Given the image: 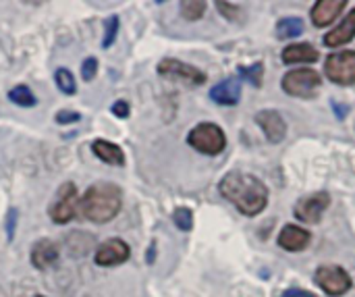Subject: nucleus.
<instances>
[{"label":"nucleus","instance_id":"obj_22","mask_svg":"<svg viewBox=\"0 0 355 297\" xmlns=\"http://www.w3.org/2000/svg\"><path fill=\"white\" fill-rule=\"evenodd\" d=\"M237 73L241 75V79L250 81L254 87H260L262 85V77H264V65L262 62H254L250 67H239Z\"/></svg>","mask_w":355,"mask_h":297},{"label":"nucleus","instance_id":"obj_23","mask_svg":"<svg viewBox=\"0 0 355 297\" xmlns=\"http://www.w3.org/2000/svg\"><path fill=\"white\" fill-rule=\"evenodd\" d=\"M54 81L58 85V90L67 96H73L77 92V83H75V77L69 69H58L54 73Z\"/></svg>","mask_w":355,"mask_h":297},{"label":"nucleus","instance_id":"obj_26","mask_svg":"<svg viewBox=\"0 0 355 297\" xmlns=\"http://www.w3.org/2000/svg\"><path fill=\"white\" fill-rule=\"evenodd\" d=\"M216 8H218V10H220V15H223V17H227L229 21H235V23L243 21V10H241L237 4H231V2H223V0H218V2H216Z\"/></svg>","mask_w":355,"mask_h":297},{"label":"nucleus","instance_id":"obj_20","mask_svg":"<svg viewBox=\"0 0 355 297\" xmlns=\"http://www.w3.org/2000/svg\"><path fill=\"white\" fill-rule=\"evenodd\" d=\"M8 100L17 106H23V108H31L37 104V98L33 96V92L27 87V85H17L8 92Z\"/></svg>","mask_w":355,"mask_h":297},{"label":"nucleus","instance_id":"obj_16","mask_svg":"<svg viewBox=\"0 0 355 297\" xmlns=\"http://www.w3.org/2000/svg\"><path fill=\"white\" fill-rule=\"evenodd\" d=\"M355 37V8L347 12V17L337 25L333 27L327 35H324V46L329 48H337V46H343V44H349Z\"/></svg>","mask_w":355,"mask_h":297},{"label":"nucleus","instance_id":"obj_3","mask_svg":"<svg viewBox=\"0 0 355 297\" xmlns=\"http://www.w3.org/2000/svg\"><path fill=\"white\" fill-rule=\"evenodd\" d=\"M187 144L198 150L200 154L206 156H216L225 150L227 146V135L225 131L216 125V123H200L196 125L189 135H187Z\"/></svg>","mask_w":355,"mask_h":297},{"label":"nucleus","instance_id":"obj_10","mask_svg":"<svg viewBox=\"0 0 355 297\" xmlns=\"http://www.w3.org/2000/svg\"><path fill=\"white\" fill-rule=\"evenodd\" d=\"M129 256H131L129 246L123 239L110 237L104 244H100V248L96 250V264L110 269V266H119V264L127 262Z\"/></svg>","mask_w":355,"mask_h":297},{"label":"nucleus","instance_id":"obj_5","mask_svg":"<svg viewBox=\"0 0 355 297\" xmlns=\"http://www.w3.org/2000/svg\"><path fill=\"white\" fill-rule=\"evenodd\" d=\"M324 75L337 85L355 83V50H339L327 56Z\"/></svg>","mask_w":355,"mask_h":297},{"label":"nucleus","instance_id":"obj_18","mask_svg":"<svg viewBox=\"0 0 355 297\" xmlns=\"http://www.w3.org/2000/svg\"><path fill=\"white\" fill-rule=\"evenodd\" d=\"M92 152L106 164H114V167L125 164V152L108 139H96L92 144Z\"/></svg>","mask_w":355,"mask_h":297},{"label":"nucleus","instance_id":"obj_7","mask_svg":"<svg viewBox=\"0 0 355 297\" xmlns=\"http://www.w3.org/2000/svg\"><path fill=\"white\" fill-rule=\"evenodd\" d=\"M316 285L331 297L345 296L352 289V277L345 269L337 266V264H324L316 271L314 275Z\"/></svg>","mask_w":355,"mask_h":297},{"label":"nucleus","instance_id":"obj_32","mask_svg":"<svg viewBox=\"0 0 355 297\" xmlns=\"http://www.w3.org/2000/svg\"><path fill=\"white\" fill-rule=\"evenodd\" d=\"M35 297H44V296H35Z\"/></svg>","mask_w":355,"mask_h":297},{"label":"nucleus","instance_id":"obj_19","mask_svg":"<svg viewBox=\"0 0 355 297\" xmlns=\"http://www.w3.org/2000/svg\"><path fill=\"white\" fill-rule=\"evenodd\" d=\"M304 33V21L300 17H285L277 23V37L279 40H293Z\"/></svg>","mask_w":355,"mask_h":297},{"label":"nucleus","instance_id":"obj_28","mask_svg":"<svg viewBox=\"0 0 355 297\" xmlns=\"http://www.w3.org/2000/svg\"><path fill=\"white\" fill-rule=\"evenodd\" d=\"M81 119L79 112H73V110H58L56 112V123L60 125H71V123H77Z\"/></svg>","mask_w":355,"mask_h":297},{"label":"nucleus","instance_id":"obj_24","mask_svg":"<svg viewBox=\"0 0 355 297\" xmlns=\"http://www.w3.org/2000/svg\"><path fill=\"white\" fill-rule=\"evenodd\" d=\"M116 31H119V17L112 15L104 21V37H102V46L110 48L112 42L116 40Z\"/></svg>","mask_w":355,"mask_h":297},{"label":"nucleus","instance_id":"obj_15","mask_svg":"<svg viewBox=\"0 0 355 297\" xmlns=\"http://www.w3.org/2000/svg\"><path fill=\"white\" fill-rule=\"evenodd\" d=\"M347 0H318L314 6H312V23L316 27H327L331 25L339 15L341 10L345 8Z\"/></svg>","mask_w":355,"mask_h":297},{"label":"nucleus","instance_id":"obj_27","mask_svg":"<svg viewBox=\"0 0 355 297\" xmlns=\"http://www.w3.org/2000/svg\"><path fill=\"white\" fill-rule=\"evenodd\" d=\"M96 73H98V60H96L94 56H87V58L81 62V75H83L85 81H92V79L96 77Z\"/></svg>","mask_w":355,"mask_h":297},{"label":"nucleus","instance_id":"obj_2","mask_svg":"<svg viewBox=\"0 0 355 297\" xmlns=\"http://www.w3.org/2000/svg\"><path fill=\"white\" fill-rule=\"evenodd\" d=\"M121 204H123L121 189L114 183L100 181L85 189L83 198L79 200V212L89 223L104 225L119 214Z\"/></svg>","mask_w":355,"mask_h":297},{"label":"nucleus","instance_id":"obj_14","mask_svg":"<svg viewBox=\"0 0 355 297\" xmlns=\"http://www.w3.org/2000/svg\"><path fill=\"white\" fill-rule=\"evenodd\" d=\"M29 258H31L33 269H37V271H48V269H52V266L56 264V260H58V248H56V244L50 241V239H40V241L33 244Z\"/></svg>","mask_w":355,"mask_h":297},{"label":"nucleus","instance_id":"obj_4","mask_svg":"<svg viewBox=\"0 0 355 297\" xmlns=\"http://www.w3.org/2000/svg\"><path fill=\"white\" fill-rule=\"evenodd\" d=\"M283 90L295 98H314L322 85V77L314 69H293L283 75Z\"/></svg>","mask_w":355,"mask_h":297},{"label":"nucleus","instance_id":"obj_9","mask_svg":"<svg viewBox=\"0 0 355 297\" xmlns=\"http://www.w3.org/2000/svg\"><path fill=\"white\" fill-rule=\"evenodd\" d=\"M329 204H331V196L327 192L306 196L295 204V217L306 225H316V223H320Z\"/></svg>","mask_w":355,"mask_h":297},{"label":"nucleus","instance_id":"obj_8","mask_svg":"<svg viewBox=\"0 0 355 297\" xmlns=\"http://www.w3.org/2000/svg\"><path fill=\"white\" fill-rule=\"evenodd\" d=\"M158 73L162 77H168V79H177V81H183L187 85H202L206 81V75L193 67V65H187L183 60H177V58H164L158 62Z\"/></svg>","mask_w":355,"mask_h":297},{"label":"nucleus","instance_id":"obj_11","mask_svg":"<svg viewBox=\"0 0 355 297\" xmlns=\"http://www.w3.org/2000/svg\"><path fill=\"white\" fill-rule=\"evenodd\" d=\"M256 123L262 127V131H264V135H266V139L270 144H281L285 139V135H287V123H285V119L277 110H272V108L260 110L256 114Z\"/></svg>","mask_w":355,"mask_h":297},{"label":"nucleus","instance_id":"obj_30","mask_svg":"<svg viewBox=\"0 0 355 297\" xmlns=\"http://www.w3.org/2000/svg\"><path fill=\"white\" fill-rule=\"evenodd\" d=\"M281 297H316L314 294H310V291H304V289H287L285 294Z\"/></svg>","mask_w":355,"mask_h":297},{"label":"nucleus","instance_id":"obj_21","mask_svg":"<svg viewBox=\"0 0 355 297\" xmlns=\"http://www.w3.org/2000/svg\"><path fill=\"white\" fill-rule=\"evenodd\" d=\"M206 6L208 4L204 0H185V2H181V15L187 21H198V19L204 17Z\"/></svg>","mask_w":355,"mask_h":297},{"label":"nucleus","instance_id":"obj_12","mask_svg":"<svg viewBox=\"0 0 355 297\" xmlns=\"http://www.w3.org/2000/svg\"><path fill=\"white\" fill-rule=\"evenodd\" d=\"M310 231L297 225H285L277 237V244L287 252H304L310 246Z\"/></svg>","mask_w":355,"mask_h":297},{"label":"nucleus","instance_id":"obj_13","mask_svg":"<svg viewBox=\"0 0 355 297\" xmlns=\"http://www.w3.org/2000/svg\"><path fill=\"white\" fill-rule=\"evenodd\" d=\"M210 98L220 106H235L241 100V79L229 77L210 90Z\"/></svg>","mask_w":355,"mask_h":297},{"label":"nucleus","instance_id":"obj_1","mask_svg":"<svg viewBox=\"0 0 355 297\" xmlns=\"http://www.w3.org/2000/svg\"><path fill=\"white\" fill-rule=\"evenodd\" d=\"M218 192L245 217L260 214L268 204V187L250 173L233 171L225 175L218 183Z\"/></svg>","mask_w":355,"mask_h":297},{"label":"nucleus","instance_id":"obj_25","mask_svg":"<svg viewBox=\"0 0 355 297\" xmlns=\"http://www.w3.org/2000/svg\"><path fill=\"white\" fill-rule=\"evenodd\" d=\"M173 221L181 231H191L193 229V212L189 208H177L173 212Z\"/></svg>","mask_w":355,"mask_h":297},{"label":"nucleus","instance_id":"obj_17","mask_svg":"<svg viewBox=\"0 0 355 297\" xmlns=\"http://www.w3.org/2000/svg\"><path fill=\"white\" fill-rule=\"evenodd\" d=\"M320 58L318 50L308 44V42H302V44H289L285 50H283V62L285 65H312Z\"/></svg>","mask_w":355,"mask_h":297},{"label":"nucleus","instance_id":"obj_31","mask_svg":"<svg viewBox=\"0 0 355 297\" xmlns=\"http://www.w3.org/2000/svg\"><path fill=\"white\" fill-rule=\"evenodd\" d=\"M15 221H17V212L10 210L8 212V221H6V229H8V239H12V231H15Z\"/></svg>","mask_w":355,"mask_h":297},{"label":"nucleus","instance_id":"obj_29","mask_svg":"<svg viewBox=\"0 0 355 297\" xmlns=\"http://www.w3.org/2000/svg\"><path fill=\"white\" fill-rule=\"evenodd\" d=\"M110 110H112V114H114V117H119V119H127V117H129V104H127L125 100L114 102Z\"/></svg>","mask_w":355,"mask_h":297},{"label":"nucleus","instance_id":"obj_6","mask_svg":"<svg viewBox=\"0 0 355 297\" xmlns=\"http://www.w3.org/2000/svg\"><path fill=\"white\" fill-rule=\"evenodd\" d=\"M79 210V196H77V187L75 183H64L60 185V189L56 192L54 202L48 206V214L56 225H67L75 219Z\"/></svg>","mask_w":355,"mask_h":297}]
</instances>
